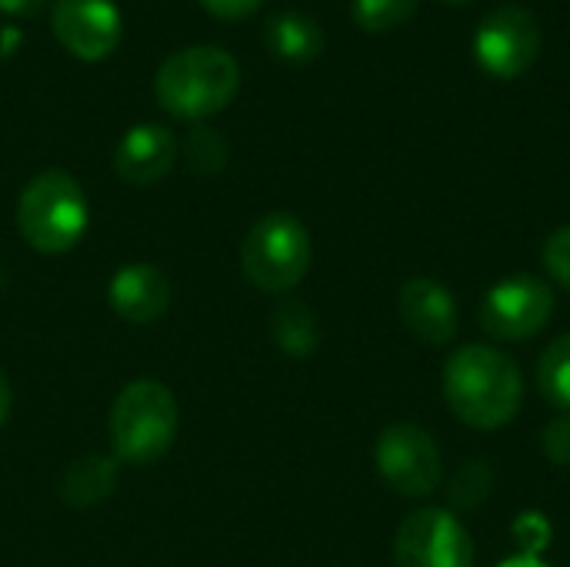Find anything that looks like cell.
<instances>
[{"instance_id":"obj_7","label":"cell","mask_w":570,"mask_h":567,"mask_svg":"<svg viewBox=\"0 0 570 567\" xmlns=\"http://www.w3.org/2000/svg\"><path fill=\"white\" fill-rule=\"evenodd\" d=\"M397 567H474V541L461 518L444 508L407 515L394 538Z\"/></svg>"},{"instance_id":"obj_1","label":"cell","mask_w":570,"mask_h":567,"mask_svg":"<svg viewBox=\"0 0 570 567\" xmlns=\"http://www.w3.org/2000/svg\"><path fill=\"white\" fill-rule=\"evenodd\" d=\"M444 398L458 421H464L468 428L498 431L511 424L521 411V368L504 351L484 344L461 348L448 358Z\"/></svg>"},{"instance_id":"obj_26","label":"cell","mask_w":570,"mask_h":567,"mask_svg":"<svg viewBox=\"0 0 570 567\" xmlns=\"http://www.w3.org/2000/svg\"><path fill=\"white\" fill-rule=\"evenodd\" d=\"M10 404H13V391H10V381H7V374L0 368V428L10 418Z\"/></svg>"},{"instance_id":"obj_11","label":"cell","mask_w":570,"mask_h":567,"mask_svg":"<svg viewBox=\"0 0 570 567\" xmlns=\"http://www.w3.org/2000/svg\"><path fill=\"white\" fill-rule=\"evenodd\" d=\"M397 311L404 328L431 348H444L458 338V301L434 277H411L401 287Z\"/></svg>"},{"instance_id":"obj_2","label":"cell","mask_w":570,"mask_h":567,"mask_svg":"<svg viewBox=\"0 0 570 567\" xmlns=\"http://www.w3.org/2000/svg\"><path fill=\"white\" fill-rule=\"evenodd\" d=\"M240 90V67L220 47H184L154 74L157 104L177 120H204L224 110Z\"/></svg>"},{"instance_id":"obj_21","label":"cell","mask_w":570,"mask_h":567,"mask_svg":"<svg viewBox=\"0 0 570 567\" xmlns=\"http://www.w3.org/2000/svg\"><path fill=\"white\" fill-rule=\"evenodd\" d=\"M541 261H544V271H548L561 287H568L570 291V224L568 227H558V231L548 237Z\"/></svg>"},{"instance_id":"obj_12","label":"cell","mask_w":570,"mask_h":567,"mask_svg":"<svg viewBox=\"0 0 570 567\" xmlns=\"http://www.w3.org/2000/svg\"><path fill=\"white\" fill-rule=\"evenodd\" d=\"M177 160V140L160 124H137L124 134L114 154V167L120 180L134 187H150L170 174Z\"/></svg>"},{"instance_id":"obj_15","label":"cell","mask_w":570,"mask_h":567,"mask_svg":"<svg viewBox=\"0 0 570 567\" xmlns=\"http://www.w3.org/2000/svg\"><path fill=\"white\" fill-rule=\"evenodd\" d=\"M117 485V458H104V454H83L77 458L60 485V498L70 508H90L97 501H104Z\"/></svg>"},{"instance_id":"obj_19","label":"cell","mask_w":570,"mask_h":567,"mask_svg":"<svg viewBox=\"0 0 570 567\" xmlns=\"http://www.w3.org/2000/svg\"><path fill=\"white\" fill-rule=\"evenodd\" d=\"M187 164L197 174H220L227 164V140L214 127H194L187 134Z\"/></svg>"},{"instance_id":"obj_24","label":"cell","mask_w":570,"mask_h":567,"mask_svg":"<svg viewBox=\"0 0 570 567\" xmlns=\"http://www.w3.org/2000/svg\"><path fill=\"white\" fill-rule=\"evenodd\" d=\"M264 0H200V7L220 20H244L261 10Z\"/></svg>"},{"instance_id":"obj_3","label":"cell","mask_w":570,"mask_h":567,"mask_svg":"<svg viewBox=\"0 0 570 567\" xmlns=\"http://www.w3.org/2000/svg\"><path fill=\"white\" fill-rule=\"evenodd\" d=\"M90 207L83 187L67 170L37 174L17 201V231L40 254H67L87 234Z\"/></svg>"},{"instance_id":"obj_14","label":"cell","mask_w":570,"mask_h":567,"mask_svg":"<svg viewBox=\"0 0 570 567\" xmlns=\"http://www.w3.org/2000/svg\"><path fill=\"white\" fill-rule=\"evenodd\" d=\"M264 43L277 60L287 63H311L324 50L321 23L304 10H281L264 27Z\"/></svg>"},{"instance_id":"obj_5","label":"cell","mask_w":570,"mask_h":567,"mask_svg":"<svg viewBox=\"0 0 570 567\" xmlns=\"http://www.w3.org/2000/svg\"><path fill=\"white\" fill-rule=\"evenodd\" d=\"M240 267L244 277L264 294L294 291L311 267L307 227L287 211L264 214L240 244Z\"/></svg>"},{"instance_id":"obj_23","label":"cell","mask_w":570,"mask_h":567,"mask_svg":"<svg viewBox=\"0 0 570 567\" xmlns=\"http://www.w3.org/2000/svg\"><path fill=\"white\" fill-rule=\"evenodd\" d=\"M518 535H521V545H524V551H521V555L538 558V548L548 541L551 528H548V521H544L541 515H528V518H521V521H518Z\"/></svg>"},{"instance_id":"obj_9","label":"cell","mask_w":570,"mask_h":567,"mask_svg":"<svg viewBox=\"0 0 570 567\" xmlns=\"http://www.w3.org/2000/svg\"><path fill=\"white\" fill-rule=\"evenodd\" d=\"M554 314V291L534 274L498 281L481 304V328L498 341H528L548 328Z\"/></svg>"},{"instance_id":"obj_28","label":"cell","mask_w":570,"mask_h":567,"mask_svg":"<svg viewBox=\"0 0 570 567\" xmlns=\"http://www.w3.org/2000/svg\"><path fill=\"white\" fill-rule=\"evenodd\" d=\"M444 3H468V0H444Z\"/></svg>"},{"instance_id":"obj_22","label":"cell","mask_w":570,"mask_h":567,"mask_svg":"<svg viewBox=\"0 0 570 567\" xmlns=\"http://www.w3.org/2000/svg\"><path fill=\"white\" fill-rule=\"evenodd\" d=\"M544 454L551 465H570V414L554 418L548 428H544Z\"/></svg>"},{"instance_id":"obj_25","label":"cell","mask_w":570,"mask_h":567,"mask_svg":"<svg viewBox=\"0 0 570 567\" xmlns=\"http://www.w3.org/2000/svg\"><path fill=\"white\" fill-rule=\"evenodd\" d=\"M43 7H47V0H0V10L13 13V17H37Z\"/></svg>"},{"instance_id":"obj_16","label":"cell","mask_w":570,"mask_h":567,"mask_svg":"<svg viewBox=\"0 0 570 567\" xmlns=\"http://www.w3.org/2000/svg\"><path fill=\"white\" fill-rule=\"evenodd\" d=\"M274 338L284 348V354H291V358H311L317 351V344H321V328H317V317L304 304L287 301L274 314Z\"/></svg>"},{"instance_id":"obj_4","label":"cell","mask_w":570,"mask_h":567,"mask_svg":"<svg viewBox=\"0 0 570 567\" xmlns=\"http://www.w3.org/2000/svg\"><path fill=\"white\" fill-rule=\"evenodd\" d=\"M177 424L180 411L170 388L154 378L130 381L110 408L114 458L137 468L160 461L177 438Z\"/></svg>"},{"instance_id":"obj_27","label":"cell","mask_w":570,"mask_h":567,"mask_svg":"<svg viewBox=\"0 0 570 567\" xmlns=\"http://www.w3.org/2000/svg\"><path fill=\"white\" fill-rule=\"evenodd\" d=\"M501 567H548V565H541V561H538V558H531V555H514V558H508Z\"/></svg>"},{"instance_id":"obj_6","label":"cell","mask_w":570,"mask_h":567,"mask_svg":"<svg viewBox=\"0 0 570 567\" xmlns=\"http://www.w3.org/2000/svg\"><path fill=\"white\" fill-rule=\"evenodd\" d=\"M541 20L521 3H504L491 10L474 33V57L494 77H521L541 53Z\"/></svg>"},{"instance_id":"obj_10","label":"cell","mask_w":570,"mask_h":567,"mask_svg":"<svg viewBox=\"0 0 570 567\" xmlns=\"http://www.w3.org/2000/svg\"><path fill=\"white\" fill-rule=\"evenodd\" d=\"M50 30L67 53L97 63L117 50L124 27L114 0H53Z\"/></svg>"},{"instance_id":"obj_13","label":"cell","mask_w":570,"mask_h":567,"mask_svg":"<svg viewBox=\"0 0 570 567\" xmlns=\"http://www.w3.org/2000/svg\"><path fill=\"white\" fill-rule=\"evenodd\" d=\"M114 311L130 324H150L170 307V281L154 264H124L107 284Z\"/></svg>"},{"instance_id":"obj_20","label":"cell","mask_w":570,"mask_h":567,"mask_svg":"<svg viewBox=\"0 0 570 567\" xmlns=\"http://www.w3.org/2000/svg\"><path fill=\"white\" fill-rule=\"evenodd\" d=\"M491 481H494V478H491L488 465H481V461L461 468L458 478H454V485H451V491H448L451 508H458V511H474V508H481V505L488 501V495H491Z\"/></svg>"},{"instance_id":"obj_8","label":"cell","mask_w":570,"mask_h":567,"mask_svg":"<svg viewBox=\"0 0 570 567\" xmlns=\"http://www.w3.org/2000/svg\"><path fill=\"white\" fill-rule=\"evenodd\" d=\"M381 478L404 498H428L441 488V451L417 424H391L374 444Z\"/></svg>"},{"instance_id":"obj_18","label":"cell","mask_w":570,"mask_h":567,"mask_svg":"<svg viewBox=\"0 0 570 567\" xmlns=\"http://www.w3.org/2000/svg\"><path fill=\"white\" fill-rule=\"evenodd\" d=\"M417 7H421V0H354L351 13H354L357 27H364L371 33H384V30L407 23L417 13Z\"/></svg>"},{"instance_id":"obj_17","label":"cell","mask_w":570,"mask_h":567,"mask_svg":"<svg viewBox=\"0 0 570 567\" xmlns=\"http://www.w3.org/2000/svg\"><path fill=\"white\" fill-rule=\"evenodd\" d=\"M538 388L558 411H570V334L548 344L538 361Z\"/></svg>"}]
</instances>
